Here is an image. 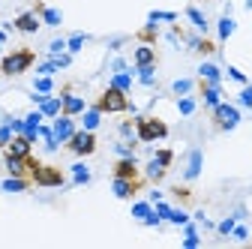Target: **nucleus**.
Masks as SVG:
<instances>
[{
  "label": "nucleus",
  "instance_id": "f257e3e1",
  "mask_svg": "<svg viewBox=\"0 0 252 249\" xmlns=\"http://www.w3.org/2000/svg\"><path fill=\"white\" fill-rule=\"evenodd\" d=\"M33 63H36V51L33 48H15L6 57H0V75H6V78L24 75Z\"/></svg>",
  "mask_w": 252,
  "mask_h": 249
},
{
  "label": "nucleus",
  "instance_id": "f03ea898",
  "mask_svg": "<svg viewBox=\"0 0 252 249\" xmlns=\"http://www.w3.org/2000/svg\"><path fill=\"white\" fill-rule=\"evenodd\" d=\"M93 108H99L102 114H123V111L132 108V102H129V96H126V90H117V87L108 84L99 96H96Z\"/></svg>",
  "mask_w": 252,
  "mask_h": 249
},
{
  "label": "nucleus",
  "instance_id": "7ed1b4c3",
  "mask_svg": "<svg viewBox=\"0 0 252 249\" xmlns=\"http://www.w3.org/2000/svg\"><path fill=\"white\" fill-rule=\"evenodd\" d=\"M168 135V123L162 117H138L135 120V138L144 141V144H153V141H159Z\"/></svg>",
  "mask_w": 252,
  "mask_h": 249
},
{
  "label": "nucleus",
  "instance_id": "20e7f679",
  "mask_svg": "<svg viewBox=\"0 0 252 249\" xmlns=\"http://www.w3.org/2000/svg\"><path fill=\"white\" fill-rule=\"evenodd\" d=\"M210 120H213V126L219 132H231L237 123H240V108L231 105V102H219L210 108Z\"/></svg>",
  "mask_w": 252,
  "mask_h": 249
},
{
  "label": "nucleus",
  "instance_id": "39448f33",
  "mask_svg": "<svg viewBox=\"0 0 252 249\" xmlns=\"http://www.w3.org/2000/svg\"><path fill=\"white\" fill-rule=\"evenodd\" d=\"M66 147H69V153H75L78 159L93 156V153H96V132L93 129H75V135L66 141Z\"/></svg>",
  "mask_w": 252,
  "mask_h": 249
},
{
  "label": "nucleus",
  "instance_id": "423d86ee",
  "mask_svg": "<svg viewBox=\"0 0 252 249\" xmlns=\"http://www.w3.org/2000/svg\"><path fill=\"white\" fill-rule=\"evenodd\" d=\"M63 183H66V174L57 165H39L33 171V186H48V189H54V186H63Z\"/></svg>",
  "mask_w": 252,
  "mask_h": 249
},
{
  "label": "nucleus",
  "instance_id": "0eeeda50",
  "mask_svg": "<svg viewBox=\"0 0 252 249\" xmlns=\"http://www.w3.org/2000/svg\"><path fill=\"white\" fill-rule=\"evenodd\" d=\"M144 180L147 177H114L111 180V189L117 198H135L144 189Z\"/></svg>",
  "mask_w": 252,
  "mask_h": 249
},
{
  "label": "nucleus",
  "instance_id": "6e6552de",
  "mask_svg": "<svg viewBox=\"0 0 252 249\" xmlns=\"http://www.w3.org/2000/svg\"><path fill=\"white\" fill-rule=\"evenodd\" d=\"M30 147H33V141H30L27 135H21V132H15L9 138V144L3 147V156H30V153H33Z\"/></svg>",
  "mask_w": 252,
  "mask_h": 249
},
{
  "label": "nucleus",
  "instance_id": "1a4fd4ad",
  "mask_svg": "<svg viewBox=\"0 0 252 249\" xmlns=\"http://www.w3.org/2000/svg\"><path fill=\"white\" fill-rule=\"evenodd\" d=\"M51 129H54V138H57V144H66V141L75 135V123H72V117H69V114H57Z\"/></svg>",
  "mask_w": 252,
  "mask_h": 249
},
{
  "label": "nucleus",
  "instance_id": "9d476101",
  "mask_svg": "<svg viewBox=\"0 0 252 249\" xmlns=\"http://www.w3.org/2000/svg\"><path fill=\"white\" fill-rule=\"evenodd\" d=\"M39 24H42V18H39L33 9H27V12L15 15V21H12V27L18 30V33H36V30H39Z\"/></svg>",
  "mask_w": 252,
  "mask_h": 249
},
{
  "label": "nucleus",
  "instance_id": "9b49d317",
  "mask_svg": "<svg viewBox=\"0 0 252 249\" xmlns=\"http://www.w3.org/2000/svg\"><path fill=\"white\" fill-rule=\"evenodd\" d=\"M111 174H114V177H141V171H138V162H135V156H120V159L114 162Z\"/></svg>",
  "mask_w": 252,
  "mask_h": 249
},
{
  "label": "nucleus",
  "instance_id": "f8f14e48",
  "mask_svg": "<svg viewBox=\"0 0 252 249\" xmlns=\"http://www.w3.org/2000/svg\"><path fill=\"white\" fill-rule=\"evenodd\" d=\"M60 99H63V111H60V114H69V117H75V114H81V111L87 108V102H84L81 96H72V90L60 93Z\"/></svg>",
  "mask_w": 252,
  "mask_h": 249
},
{
  "label": "nucleus",
  "instance_id": "ddd939ff",
  "mask_svg": "<svg viewBox=\"0 0 252 249\" xmlns=\"http://www.w3.org/2000/svg\"><path fill=\"white\" fill-rule=\"evenodd\" d=\"M30 186H33V180H30V177H12L9 174L3 183H0V189H3V192H27Z\"/></svg>",
  "mask_w": 252,
  "mask_h": 249
},
{
  "label": "nucleus",
  "instance_id": "4468645a",
  "mask_svg": "<svg viewBox=\"0 0 252 249\" xmlns=\"http://www.w3.org/2000/svg\"><path fill=\"white\" fill-rule=\"evenodd\" d=\"M138 66H156V51H153V45H138L135 48V69Z\"/></svg>",
  "mask_w": 252,
  "mask_h": 249
},
{
  "label": "nucleus",
  "instance_id": "2eb2a0df",
  "mask_svg": "<svg viewBox=\"0 0 252 249\" xmlns=\"http://www.w3.org/2000/svg\"><path fill=\"white\" fill-rule=\"evenodd\" d=\"M198 174H201V150L195 147V150H189V162H186L183 177H186V180H195Z\"/></svg>",
  "mask_w": 252,
  "mask_h": 249
},
{
  "label": "nucleus",
  "instance_id": "dca6fc26",
  "mask_svg": "<svg viewBox=\"0 0 252 249\" xmlns=\"http://www.w3.org/2000/svg\"><path fill=\"white\" fill-rule=\"evenodd\" d=\"M33 12H36V15H39V18H42V21H45L48 27H57V24L63 21V15H60L57 9H51V6H45V3H36V6H33Z\"/></svg>",
  "mask_w": 252,
  "mask_h": 249
},
{
  "label": "nucleus",
  "instance_id": "f3484780",
  "mask_svg": "<svg viewBox=\"0 0 252 249\" xmlns=\"http://www.w3.org/2000/svg\"><path fill=\"white\" fill-rule=\"evenodd\" d=\"M165 174H168V168H165L159 159H150V162H147V168H144V177H147L150 183H159V180H165Z\"/></svg>",
  "mask_w": 252,
  "mask_h": 249
},
{
  "label": "nucleus",
  "instance_id": "a211bd4d",
  "mask_svg": "<svg viewBox=\"0 0 252 249\" xmlns=\"http://www.w3.org/2000/svg\"><path fill=\"white\" fill-rule=\"evenodd\" d=\"M201 96H204V105L207 108H213V105L222 102V99H219V84H207L204 78H201Z\"/></svg>",
  "mask_w": 252,
  "mask_h": 249
},
{
  "label": "nucleus",
  "instance_id": "6ab92c4d",
  "mask_svg": "<svg viewBox=\"0 0 252 249\" xmlns=\"http://www.w3.org/2000/svg\"><path fill=\"white\" fill-rule=\"evenodd\" d=\"M99 117H102V111H99V108H84V111H81V126L96 132V126H99Z\"/></svg>",
  "mask_w": 252,
  "mask_h": 249
},
{
  "label": "nucleus",
  "instance_id": "aec40b11",
  "mask_svg": "<svg viewBox=\"0 0 252 249\" xmlns=\"http://www.w3.org/2000/svg\"><path fill=\"white\" fill-rule=\"evenodd\" d=\"M198 75H201L207 84H219V78H222V72H219L216 63H201V66H198Z\"/></svg>",
  "mask_w": 252,
  "mask_h": 249
},
{
  "label": "nucleus",
  "instance_id": "412c9836",
  "mask_svg": "<svg viewBox=\"0 0 252 249\" xmlns=\"http://www.w3.org/2000/svg\"><path fill=\"white\" fill-rule=\"evenodd\" d=\"M156 36H159V30H156V21H150V24H144V27L138 30V42H144V45H153Z\"/></svg>",
  "mask_w": 252,
  "mask_h": 249
},
{
  "label": "nucleus",
  "instance_id": "4be33fe9",
  "mask_svg": "<svg viewBox=\"0 0 252 249\" xmlns=\"http://www.w3.org/2000/svg\"><path fill=\"white\" fill-rule=\"evenodd\" d=\"M234 27H237V24H234V18H231V15H222V18H219V33H216V36H219V42H225V39L234 33Z\"/></svg>",
  "mask_w": 252,
  "mask_h": 249
},
{
  "label": "nucleus",
  "instance_id": "5701e85b",
  "mask_svg": "<svg viewBox=\"0 0 252 249\" xmlns=\"http://www.w3.org/2000/svg\"><path fill=\"white\" fill-rule=\"evenodd\" d=\"M192 87H195L192 78H177V81L171 84V90L177 93V96H189V93H192Z\"/></svg>",
  "mask_w": 252,
  "mask_h": 249
},
{
  "label": "nucleus",
  "instance_id": "b1692460",
  "mask_svg": "<svg viewBox=\"0 0 252 249\" xmlns=\"http://www.w3.org/2000/svg\"><path fill=\"white\" fill-rule=\"evenodd\" d=\"M186 18L192 21V24H195V27L201 30V33H207V18H204V15H201V12L195 9V6H189V9H186Z\"/></svg>",
  "mask_w": 252,
  "mask_h": 249
},
{
  "label": "nucleus",
  "instance_id": "393cba45",
  "mask_svg": "<svg viewBox=\"0 0 252 249\" xmlns=\"http://www.w3.org/2000/svg\"><path fill=\"white\" fill-rule=\"evenodd\" d=\"M111 87H117V90H129V87H132L129 72H126V69H123V72H114V75H111Z\"/></svg>",
  "mask_w": 252,
  "mask_h": 249
},
{
  "label": "nucleus",
  "instance_id": "a878e982",
  "mask_svg": "<svg viewBox=\"0 0 252 249\" xmlns=\"http://www.w3.org/2000/svg\"><path fill=\"white\" fill-rule=\"evenodd\" d=\"M72 183H90V168L87 165H72Z\"/></svg>",
  "mask_w": 252,
  "mask_h": 249
},
{
  "label": "nucleus",
  "instance_id": "bb28decb",
  "mask_svg": "<svg viewBox=\"0 0 252 249\" xmlns=\"http://www.w3.org/2000/svg\"><path fill=\"white\" fill-rule=\"evenodd\" d=\"M177 111H180L183 117H189V114L195 111V99H192V96H180V99H177Z\"/></svg>",
  "mask_w": 252,
  "mask_h": 249
},
{
  "label": "nucleus",
  "instance_id": "cd10ccee",
  "mask_svg": "<svg viewBox=\"0 0 252 249\" xmlns=\"http://www.w3.org/2000/svg\"><path fill=\"white\" fill-rule=\"evenodd\" d=\"M150 213H153V207H150L147 201H138V204H132V216H135V219H141V222H144Z\"/></svg>",
  "mask_w": 252,
  "mask_h": 249
},
{
  "label": "nucleus",
  "instance_id": "c85d7f7f",
  "mask_svg": "<svg viewBox=\"0 0 252 249\" xmlns=\"http://www.w3.org/2000/svg\"><path fill=\"white\" fill-rule=\"evenodd\" d=\"M51 87H54L51 75H39V78L33 81V90H36V93H51Z\"/></svg>",
  "mask_w": 252,
  "mask_h": 249
},
{
  "label": "nucleus",
  "instance_id": "c756f323",
  "mask_svg": "<svg viewBox=\"0 0 252 249\" xmlns=\"http://www.w3.org/2000/svg\"><path fill=\"white\" fill-rule=\"evenodd\" d=\"M192 48H198L201 54H216V45H213V39H207V36H204V39H195Z\"/></svg>",
  "mask_w": 252,
  "mask_h": 249
},
{
  "label": "nucleus",
  "instance_id": "7c9ffc66",
  "mask_svg": "<svg viewBox=\"0 0 252 249\" xmlns=\"http://www.w3.org/2000/svg\"><path fill=\"white\" fill-rule=\"evenodd\" d=\"M12 135H15V129H12V123L6 120V123H3V126H0V147H6Z\"/></svg>",
  "mask_w": 252,
  "mask_h": 249
},
{
  "label": "nucleus",
  "instance_id": "2f4dec72",
  "mask_svg": "<svg viewBox=\"0 0 252 249\" xmlns=\"http://www.w3.org/2000/svg\"><path fill=\"white\" fill-rule=\"evenodd\" d=\"M153 159H159L165 168H171V162H174V150H168V147H165V150H156V156H153Z\"/></svg>",
  "mask_w": 252,
  "mask_h": 249
},
{
  "label": "nucleus",
  "instance_id": "473e14b6",
  "mask_svg": "<svg viewBox=\"0 0 252 249\" xmlns=\"http://www.w3.org/2000/svg\"><path fill=\"white\" fill-rule=\"evenodd\" d=\"M153 69H156V66H138V81L150 87V84H153Z\"/></svg>",
  "mask_w": 252,
  "mask_h": 249
},
{
  "label": "nucleus",
  "instance_id": "72a5a7b5",
  "mask_svg": "<svg viewBox=\"0 0 252 249\" xmlns=\"http://www.w3.org/2000/svg\"><path fill=\"white\" fill-rule=\"evenodd\" d=\"M84 42H87V36H84V33H75V36H72V39L66 42V48H69V54H75V51H78V48H81Z\"/></svg>",
  "mask_w": 252,
  "mask_h": 249
},
{
  "label": "nucleus",
  "instance_id": "f704fd0d",
  "mask_svg": "<svg viewBox=\"0 0 252 249\" xmlns=\"http://www.w3.org/2000/svg\"><path fill=\"white\" fill-rule=\"evenodd\" d=\"M51 60L57 63V69H66L72 63V54H51Z\"/></svg>",
  "mask_w": 252,
  "mask_h": 249
},
{
  "label": "nucleus",
  "instance_id": "c9c22d12",
  "mask_svg": "<svg viewBox=\"0 0 252 249\" xmlns=\"http://www.w3.org/2000/svg\"><path fill=\"white\" fill-rule=\"evenodd\" d=\"M168 222H174V225H186L189 222V213H183V210H171V219Z\"/></svg>",
  "mask_w": 252,
  "mask_h": 249
},
{
  "label": "nucleus",
  "instance_id": "e433bc0d",
  "mask_svg": "<svg viewBox=\"0 0 252 249\" xmlns=\"http://www.w3.org/2000/svg\"><path fill=\"white\" fill-rule=\"evenodd\" d=\"M153 210H156V213H159V216H162V219H171V207H168V204H165L162 198H159V201H156V207H153Z\"/></svg>",
  "mask_w": 252,
  "mask_h": 249
},
{
  "label": "nucleus",
  "instance_id": "4c0bfd02",
  "mask_svg": "<svg viewBox=\"0 0 252 249\" xmlns=\"http://www.w3.org/2000/svg\"><path fill=\"white\" fill-rule=\"evenodd\" d=\"M174 12H150V21H174Z\"/></svg>",
  "mask_w": 252,
  "mask_h": 249
},
{
  "label": "nucleus",
  "instance_id": "58836bf2",
  "mask_svg": "<svg viewBox=\"0 0 252 249\" xmlns=\"http://www.w3.org/2000/svg\"><path fill=\"white\" fill-rule=\"evenodd\" d=\"M228 75H231L234 81H240V84H249V78H246V75H243V72H240L237 66H228Z\"/></svg>",
  "mask_w": 252,
  "mask_h": 249
},
{
  "label": "nucleus",
  "instance_id": "ea45409f",
  "mask_svg": "<svg viewBox=\"0 0 252 249\" xmlns=\"http://www.w3.org/2000/svg\"><path fill=\"white\" fill-rule=\"evenodd\" d=\"M234 225H237L234 219H225V222H219V234H231V231H234Z\"/></svg>",
  "mask_w": 252,
  "mask_h": 249
},
{
  "label": "nucleus",
  "instance_id": "a19ab883",
  "mask_svg": "<svg viewBox=\"0 0 252 249\" xmlns=\"http://www.w3.org/2000/svg\"><path fill=\"white\" fill-rule=\"evenodd\" d=\"M54 69H57V63H54V60H45V63H39V72H42V75H51Z\"/></svg>",
  "mask_w": 252,
  "mask_h": 249
},
{
  "label": "nucleus",
  "instance_id": "79ce46f5",
  "mask_svg": "<svg viewBox=\"0 0 252 249\" xmlns=\"http://www.w3.org/2000/svg\"><path fill=\"white\" fill-rule=\"evenodd\" d=\"M42 117H45L42 111H33V114H27L24 120H27V123H33V126H39V123H42Z\"/></svg>",
  "mask_w": 252,
  "mask_h": 249
},
{
  "label": "nucleus",
  "instance_id": "37998d69",
  "mask_svg": "<svg viewBox=\"0 0 252 249\" xmlns=\"http://www.w3.org/2000/svg\"><path fill=\"white\" fill-rule=\"evenodd\" d=\"M240 105H246V108H252V93H249V87L240 93Z\"/></svg>",
  "mask_w": 252,
  "mask_h": 249
},
{
  "label": "nucleus",
  "instance_id": "c03bdc74",
  "mask_svg": "<svg viewBox=\"0 0 252 249\" xmlns=\"http://www.w3.org/2000/svg\"><path fill=\"white\" fill-rule=\"evenodd\" d=\"M63 48H66V42H63V39H54V42H51V54H60Z\"/></svg>",
  "mask_w": 252,
  "mask_h": 249
},
{
  "label": "nucleus",
  "instance_id": "a18cd8bd",
  "mask_svg": "<svg viewBox=\"0 0 252 249\" xmlns=\"http://www.w3.org/2000/svg\"><path fill=\"white\" fill-rule=\"evenodd\" d=\"M231 234H234L237 240H246V234H249V231H246L243 225H234V231H231Z\"/></svg>",
  "mask_w": 252,
  "mask_h": 249
},
{
  "label": "nucleus",
  "instance_id": "49530a36",
  "mask_svg": "<svg viewBox=\"0 0 252 249\" xmlns=\"http://www.w3.org/2000/svg\"><path fill=\"white\" fill-rule=\"evenodd\" d=\"M6 42V33H3V30H0V45H3Z\"/></svg>",
  "mask_w": 252,
  "mask_h": 249
},
{
  "label": "nucleus",
  "instance_id": "de8ad7c7",
  "mask_svg": "<svg viewBox=\"0 0 252 249\" xmlns=\"http://www.w3.org/2000/svg\"><path fill=\"white\" fill-rule=\"evenodd\" d=\"M246 87H249V93H252V84H246Z\"/></svg>",
  "mask_w": 252,
  "mask_h": 249
},
{
  "label": "nucleus",
  "instance_id": "09e8293b",
  "mask_svg": "<svg viewBox=\"0 0 252 249\" xmlns=\"http://www.w3.org/2000/svg\"><path fill=\"white\" fill-rule=\"evenodd\" d=\"M0 159H3V156H0Z\"/></svg>",
  "mask_w": 252,
  "mask_h": 249
}]
</instances>
